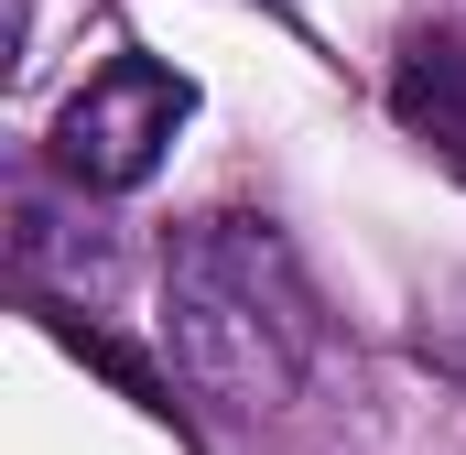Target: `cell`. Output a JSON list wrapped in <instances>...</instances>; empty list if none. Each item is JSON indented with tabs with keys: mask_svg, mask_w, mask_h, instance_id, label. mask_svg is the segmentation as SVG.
Returning a JSON list of instances; mask_svg holds the SVG:
<instances>
[{
	"mask_svg": "<svg viewBox=\"0 0 466 455\" xmlns=\"http://www.w3.org/2000/svg\"><path fill=\"white\" fill-rule=\"evenodd\" d=\"M163 337L174 369L228 401V412H282L315 369V293H304V260L271 217H185L163 249Z\"/></svg>",
	"mask_w": 466,
	"mask_h": 455,
	"instance_id": "6da1fadb",
	"label": "cell"
},
{
	"mask_svg": "<svg viewBox=\"0 0 466 455\" xmlns=\"http://www.w3.org/2000/svg\"><path fill=\"white\" fill-rule=\"evenodd\" d=\"M185 119H196V87H185L174 66H152V55H109V66L55 109V163H66L87 196H130V185L163 174V152H174Z\"/></svg>",
	"mask_w": 466,
	"mask_h": 455,
	"instance_id": "7a4b0ae2",
	"label": "cell"
}]
</instances>
